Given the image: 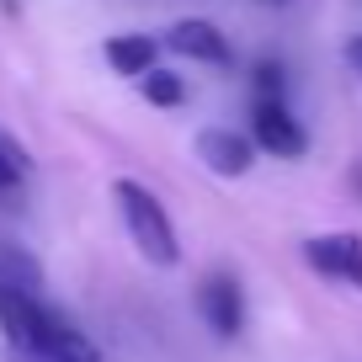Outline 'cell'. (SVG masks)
<instances>
[{"instance_id":"8","label":"cell","mask_w":362,"mask_h":362,"mask_svg":"<svg viewBox=\"0 0 362 362\" xmlns=\"http://www.w3.org/2000/svg\"><path fill=\"white\" fill-rule=\"evenodd\" d=\"M155 59H160V43H155V37H144V33L107 37V64H112L117 75H134V80H144L149 69H155Z\"/></svg>"},{"instance_id":"13","label":"cell","mask_w":362,"mask_h":362,"mask_svg":"<svg viewBox=\"0 0 362 362\" xmlns=\"http://www.w3.org/2000/svg\"><path fill=\"white\" fill-rule=\"evenodd\" d=\"M16 362H54V357H27V351H16Z\"/></svg>"},{"instance_id":"14","label":"cell","mask_w":362,"mask_h":362,"mask_svg":"<svg viewBox=\"0 0 362 362\" xmlns=\"http://www.w3.org/2000/svg\"><path fill=\"white\" fill-rule=\"evenodd\" d=\"M272 6H283V0H272Z\"/></svg>"},{"instance_id":"1","label":"cell","mask_w":362,"mask_h":362,"mask_svg":"<svg viewBox=\"0 0 362 362\" xmlns=\"http://www.w3.org/2000/svg\"><path fill=\"white\" fill-rule=\"evenodd\" d=\"M112 203H117V214H123L128 235H134L139 256L155 261V267H176V261H181V245H176V229H170V214H165V203L149 192L144 181L117 176V181H112Z\"/></svg>"},{"instance_id":"7","label":"cell","mask_w":362,"mask_h":362,"mask_svg":"<svg viewBox=\"0 0 362 362\" xmlns=\"http://www.w3.org/2000/svg\"><path fill=\"white\" fill-rule=\"evenodd\" d=\"M165 48H176V54H187V59H203V64H229L224 33H218L214 22H197V16H187V22L170 27V33H165Z\"/></svg>"},{"instance_id":"4","label":"cell","mask_w":362,"mask_h":362,"mask_svg":"<svg viewBox=\"0 0 362 362\" xmlns=\"http://www.w3.org/2000/svg\"><path fill=\"white\" fill-rule=\"evenodd\" d=\"M309 267L325 272V277H336V283H351L362 288V240L357 235H315L304 245Z\"/></svg>"},{"instance_id":"5","label":"cell","mask_w":362,"mask_h":362,"mask_svg":"<svg viewBox=\"0 0 362 362\" xmlns=\"http://www.w3.org/2000/svg\"><path fill=\"white\" fill-rule=\"evenodd\" d=\"M197 309H203L208 330H218V336H240V325H245V298H240V283L235 277H208L203 288H197Z\"/></svg>"},{"instance_id":"3","label":"cell","mask_w":362,"mask_h":362,"mask_svg":"<svg viewBox=\"0 0 362 362\" xmlns=\"http://www.w3.org/2000/svg\"><path fill=\"white\" fill-rule=\"evenodd\" d=\"M250 139H256L261 149H272V155H283V160H298L309 149V134L298 128V117L288 112V107H277V102H261L256 112H250Z\"/></svg>"},{"instance_id":"10","label":"cell","mask_w":362,"mask_h":362,"mask_svg":"<svg viewBox=\"0 0 362 362\" xmlns=\"http://www.w3.org/2000/svg\"><path fill=\"white\" fill-rule=\"evenodd\" d=\"M22 176H27V160H22V149H16L11 139L0 134V203H11V197L22 192Z\"/></svg>"},{"instance_id":"6","label":"cell","mask_w":362,"mask_h":362,"mask_svg":"<svg viewBox=\"0 0 362 362\" xmlns=\"http://www.w3.org/2000/svg\"><path fill=\"white\" fill-rule=\"evenodd\" d=\"M250 139L245 134H229V128H203L197 134V160H203L208 170H218V176H245L250 170Z\"/></svg>"},{"instance_id":"9","label":"cell","mask_w":362,"mask_h":362,"mask_svg":"<svg viewBox=\"0 0 362 362\" xmlns=\"http://www.w3.org/2000/svg\"><path fill=\"white\" fill-rule=\"evenodd\" d=\"M37 267L22 256V250H11V245H0V288H22V293H37Z\"/></svg>"},{"instance_id":"2","label":"cell","mask_w":362,"mask_h":362,"mask_svg":"<svg viewBox=\"0 0 362 362\" xmlns=\"http://www.w3.org/2000/svg\"><path fill=\"white\" fill-rule=\"evenodd\" d=\"M0 325H6V341L27 357H48L54 336L64 330V320L48 315L37 304V293H22V288H0Z\"/></svg>"},{"instance_id":"12","label":"cell","mask_w":362,"mask_h":362,"mask_svg":"<svg viewBox=\"0 0 362 362\" xmlns=\"http://www.w3.org/2000/svg\"><path fill=\"white\" fill-rule=\"evenodd\" d=\"M346 64L362 75V37H351V43H346Z\"/></svg>"},{"instance_id":"11","label":"cell","mask_w":362,"mask_h":362,"mask_svg":"<svg viewBox=\"0 0 362 362\" xmlns=\"http://www.w3.org/2000/svg\"><path fill=\"white\" fill-rule=\"evenodd\" d=\"M144 96H149L155 107H181L187 86H181V80L170 75V69H165V75H160V69H149V75H144Z\"/></svg>"}]
</instances>
